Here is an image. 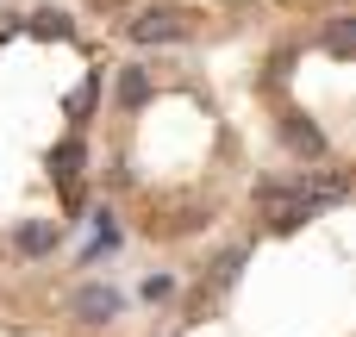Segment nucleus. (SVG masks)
<instances>
[{"instance_id": "39448f33", "label": "nucleus", "mask_w": 356, "mask_h": 337, "mask_svg": "<svg viewBox=\"0 0 356 337\" xmlns=\"http://www.w3.org/2000/svg\"><path fill=\"white\" fill-rule=\"evenodd\" d=\"M119 100H125V106H144V100H150V75H144V69H119Z\"/></svg>"}, {"instance_id": "20e7f679", "label": "nucleus", "mask_w": 356, "mask_h": 337, "mask_svg": "<svg viewBox=\"0 0 356 337\" xmlns=\"http://www.w3.org/2000/svg\"><path fill=\"white\" fill-rule=\"evenodd\" d=\"M13 250H19V256H44V250H56V219H25V225L13 231Z\"/></svg>"}, {"instance_id": "423d86ee", "label": "nucleus", "mask_w": 356, "mask_h": 337, "mask_svg": "<svg viewBox=\"0 0 356 337\" xmlns=\"http://www.w3.org/2000/svg\"><path fill=\"white\" fill-rule=\"evenodd\" d=\"M288 144H294V150H307V156H325V131H319V125L288 119Z\"/></svg>"}, {"instance_id": "f03ea898", "label": "nucleus", "mask_w": 356, "mask_h": 337, "mask_svg": "<svg viewBox=\"0 0 356 337\" xmlns=\"http://www.w3.org/2000/svg\"><path fill=\"white\" fill-rule=\"evenodd\" d=\"M131 38H138V44H181V38H188V19H181L175 6H150V13L131 19Z\"/></svg>"}, {"instance_id": "0eeeda50", "label": "nucleus", "mask_w": 356, "mask_h": 337, "mask_svg": "<svg viewBox=\"0 0 356 337\" xmlns=\"http://www.w3.org/2000/svg\"><path fill=\"white\" fill-rule=\"evenodd\" d=\"M31 31L38 38H69V19L63 13H31Z\"/></svg>"}, {"instance_id": "7ed1b4c3", "label": "nucleus", "mask_w": 356, "mask_h": 337, "mask_svg": "<svg viewBox=\"0 0 356 337\" xmlns=\"http://www.w3.org/2000/svg\"><path fill=\"white\" fill-rule=\"evenodd\" d=\"M263 206H269V225H275V231H294V225L313 213V206H307L300 194H288V188H263Z\"/></svg>"}, {"instance_id": "f257e3e1", "label": "nucleus", "mask_w": 356, "mask_h": 337, "mask_svg": "<svg viewBox=\"0 0 356 337\" xmlns=\"http://www.w3.org/2000/svg\"><path fill=\"white\" fill-rule=\"evenodd\" d=\"M69 313H75L81 325H113V319L125 313V294H119V288H106V281H88V288H75Z\"/></svg>"}]
</instances>
